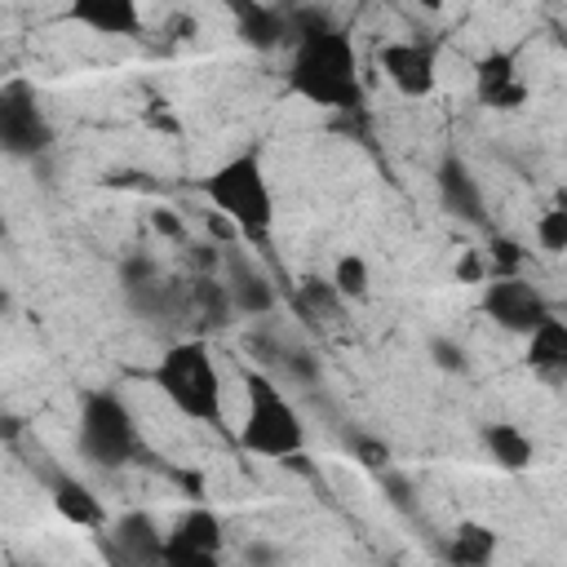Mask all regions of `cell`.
Instances as JSON below:
<instances>
[{
	"label": "cell",
	"mask_w": 567,
	"mask_h": 567,
	"mask_svg": "<svg viewBox=\"0 0 567 567\" xmlns=\"http://www.w3.org/2000/svg\"><path fill=\"white\" fill-rule=\"evenodd\" d=\"M284 89L319 111L354 115L368 106V84L359 71V53L350 31L337 22L328 31H310L288 49L284 66Z\"/></svg>",
	"instance_id": "6da1fadb"
},
{
	"label": "cell",
	"mask_w": 567,
	"mask_h": 567,
	"mask_svg": "<svg viewBox=\"0 0 567 567\" xmlns=\"http://www.w3.org/2000/svg\"><path fill=\"white\" fill-rule=\"evenodd\" d=\"M151 385L164 394V403L195 421V425H221L226 421V381L213 359V346L204 337H177L159 350L151 363Z\"/></svg>",
	"instance_id": "7a4b0ae2"
},
{
	"label": "cell",
	"mask_w": 567,
	"mask_h": 567,
	"mask_svg": "<svg viewBox=\"0 0 567 567\" xmlns=\"http://www.w3.org/2000/svg\"><path fill=\"white\" fill-rule=\"evenodd\" d=\"M204 199L217 208V217L252 248H270V230H275V190L261 164V151H235L230 159H221L204 182H199Z\"/></svg>",
	"instance_id": "3957f363"
},
{
	"label": "cell",
	"mask_w": 567,
	"mask_h": 567,
	"mask_svg": "<svg viewBox=\"0 0 567 567\" xmlns=\"http://www.w3.org/2000/svg\"><path fill=\"white\" fill-rule=\"evenodd\" d=\"M239 447L248 456L279 461V465H292V461L306 456V421H301L297 403L284 394V385L270 372H261V368H248L244 372Z\"/></svg>",
	"instance_id": "277c9868"
},
{
	"label": "cell",
	"mask_w": 567,
	"mask_h": 567,
	"mask_svg": "<svg viewBox=\"0 0 567 567\" xmlns=\"http://www.w3.org/2000/svg\"><path fill=\"white\" fill-rule=\"evenodd\" d=\"M75 447L93 470H124L146 452L137 416L120 390H84L80 421H75Z\"/></svg>",
	"instance_id": "5b68a950"
},
{
	"label": "cell",
	"mask_w": 567,
	"mask_h": 567,
	"mask_svg": "<svg viewBox=\"0 0 567 567\" xmlns=\"http://www.w3.org/2000/svg\"><path fill=\"white\" fill-rule=\"evenodd\" d=\"M120 292H124L128 310L151 323L190 319V279L168 275L151 252H128L120 261Z\"/></svg>",
	"instance_id": "8992f818"
},
{
	"label": "cell",
	"mask_w": 567,
	"mask_h": 567,
	"mask_svg": "<svg viewBox=\"0 0 567 567\" xmlns=\"http://www.w3.org/2000/svg\"><path fill=\"white\" fill-rule=\"evenodd\" d=\"M0 146L9 159H40L53 151V124L27 80L0 89Z\"/></svg>",
	"instance_id": "52a82bcc"
},
{
	"label": "cell",
	"mask_w": 567,
	"mask_h": 567,
	"mask_svg": "<svg viewBox=\"0 0 567 567\" xmlns=\"http://www.w3.org/2000/svg\"><path fill=\"white\" fill-rule=\"evenodd\" d=\"M478 310H483L496 328H505V332H514V337H532V332L554 315L549 297H545L527 275L487 279L483 292H478Z\"/></svg>",
	"instance_id": "ba28073f"
},
{
	"label": "cell",
	"mask_w": 567,
	"mask_h": 567,
	"mask_svg": "<svg viewBox=\"0 0 567 567\" xmlns=\"http://www.w3.org/2000/svg\"><path fill=\"white\" fill-rule=\"evenodd\" d=\"M377 66L390 80L394 93L421 102L439 89V49L434 40H390L377 49Z\"/></svg>",
	"instance_id": "9c48e42d"
},
{
	"label": "cell",
	"mask_w": 567,
	"mask_h": 567,
	"mask_svg": "<svg viewBox=\"0 0 567 567\" xmlns=\"http://www.w3.org/2000/svg\"><path fill=\"white\" fill-rule=\"evenodd\" d=\"M474 97H478V106L501 111V115L523 111L532 102V89L523 80V66H518L514 49L492 44V49L478 53V62H474Z\"/></svg>",
	"instance_id": "30bf717a"
},
{
	"label": "cell",
	"mask_w": 567,
	"mask_h": 567,
	"mask_svg": "<svg viewBox=\"0 0 567 567\" xmlns=\"http://www.w3.org/2000/svg\"><path fill=\"white\" fill-rule=\"evenodd\" d=\"M221 279H226V292H230V301H235V315L266 319V315L279 306V288L270 284V275H266L239 244H226V248H221Z\"/></svg>",
	"instance_id": "8fae6325"
},
{
	"label": "cell",
	"mask_w": 567,
	"mask_h": 567,
	"mask_svg": "<svg viewBox=\"0 0 567 567\" xmlns=\"http://www.w3.org/2000/svg\"><path fill=\"white\" fill-rule=\"evenodd\" d=\"M106 536H111V558H115V567H164L168 532H159L155 514H146V509H124L120 518H111Z\"/></svg>",
	"instance_id": "7c38bea8"
},
{
	"label": "cell",
	"mask_w": 567,
	"mask_h": 567,
	"mask_svg": "<svg viewBox=\"0 0 567 567\" xmlns=\"http://www.w3.org/2000/svg\"><path fill=\"white\" fill-rule=\"evenodd\" d=\"M434 190H439V204L447 217L465 221V226H487V199H483V186L474 177V168L447 151L439 164H434Z\"/></svg>",
	"instance_id": "4fadbf2b"
},
{
	"label": "cell",
	"mask_w": 567,
	"mask_h": 567,
	"mask_svg": "<svg viewBox=\"0 0 567 567\" xmlns=\"http://www.w3.org/2000/svg\"><path fill=\"white\" fill-rule=\"evenodd\" d=\"M235 18V35L239 44L257 49V53H275V49H292L297 31H292V13L284 4H261V0H244L230 4Z\"/></svg>",
	"instance_id": "5bb4252c"
},
{
	"label": "cell",
	"mask_w": 567,
	"mask_h": 567,
	"mask_svg": "<svg viewBox=\"0 0 567 567\" xmlns=\"http://www.w3.org/2000/svg\"><path fill=\"white\" fill-rule=\"evenodd\" d=\"M44 487H49V501H53L58 518H66L71 527H89V532H106V527H111L102 496H97L84 478H75L71 470L53 465V470L44 474Z\"/></svg>",
	"instance_id": "9a60e30c"
},
{
	"label": "cell",
	"mask_w": 567,
	"mask_h": 567,
	"mask_svg": "<svg viewBox=\"0 0 567 567\" xmlns=\"http://www.w3.org/2000/svg\"><path fill=\"white\" fill-rule=\"evenodd\" d=\"M62 18L93 35H120V40H137L146 31L142 9L133 0H71Z\"/></svg>",
	"instance_id": "2e32d148"
},
{
	"label": "cell",
	"mask_w": 567,
	"mask_h": 567,
	"mask_svg": "<svg viewBox=\"0 0 567 567\" xmlns=\"http://www.w3.org/2000/svg\"><path fill=\"white\" fill-rule=\"evenodd\" d=\"M496 554H501V532L487 527L483 518H461L439 545L443 567H492Z\"/></svg>",
	"instance_id": "e0dca14e"
},
{
	"label": "cell",
	"mask_w": 567,
	"mask_h": 567,
	"mask_svg": "<svg viewBox=\"0 0 567 567\" xmlns=\"http://www.w3.org/2000/svg\"><path fill=\"white\" fill-rule=\"evenodd\" d=\"M523 363L540 381H567V319L558 310L532 337H523Z\"/></svg>",
	"instance_id": "ac0fdd59"
},
{
	"label": "cell",
	"mask_w": 567,
	"mask_h": 567,
	"mask_svg": "<svg viewBox=\"0 0 567 567\" xmlns=\"http://www.w3.org/2000/svg\"><path fill=\"white\" fill-rule=\"evenodd\" d=\"M478 443H483L487 461L496 470H505V474H527L536 465V443L514 421H487V425H478Z\"/></svg>",
	"instance_id": "d6986e66"
},
{
	"label": "cell",
	"mask_w": 567,
	"mask_h": 567,
	"mask_svg": "<svg viewBox=\"0 0 567 567\" xmlns=\"http://www.w3.org/2000/svg\"><path fill=\"white\" fill-rule=\"evenodd\" d=\"M292 310L315 328V332H323V328H332V323H341V315H346V301L337 297V288H332V279H319V275H306L301 284H297V292H292Z\"/></svg>",
	"instance_id": "ffe728a7"
},
{
	"label": "cell",
	"mask_w": 567,
	"mask_h": 567,
	"mask_svg": "<svg viewBox=\"0 0 567 567\" xmlns=\"http://www.w3.org/2000/svg\"><path fill=\"white\" fill-rule=\"evenodd\" d=\"M235 315V301L226 292L221 275H190V319L208 323V328H226Z\"/></svg>",
	"instance_id": "44dd1931"
},
{
	"label": "cell",
	"mask_w": 567,
	"mask_h": 567,
	"mask_svg": "<svg viewBox=\"0 0 567 567\" xmlns=\"http://www.w3.org/2000/svg\"><path fill=\"white\" fill-rule=\"evenodd\" d=\"M168 536H177V540H186V545H195V549H213V554H221V545H226V527H221V518H217L208 505H190V509L168 527Z\"/></svg>",
	"instance_id": "7402d4cb"
},
{
	"label": "cell",
	"mask_w": 567,
	"mask_h": 567,
	"mask_svg": "<svg viewBox=\"0 0 567 567\" xmlns=\"http://www.w3.org/2000/svg\"><path fill=\"white\" fill-rule=\"evenodd\" d=\"M328 279H332V288H337V297L346 306H359V301L372 297V266H368L363 252H341L332 261V275Z\"/></svg>",
	"instance_id": "603a6c76"
},
{
	"label": "cell",
	"mask_w": 567,
	"mask_h": 567,
	"mask_svg": "<svg viewBox=\"0 0 567 567\" xmlns=\"http://www.w3.org/2000/svg\"><path fill=\"white\" fill-rule=\"evenodd\" d=\"M483 261H487V279H514V275H523L527 248H523L514 235H492Z\"/></svg>",
	"instance_id": "cb8c5ba5"
},
{
	"label": "cell",
	"mask_w": 567,
	"mask_h": 567,
	"mask_svg": "<svg viewBox=\"0 0 567 567\" xmlns=\"http://www.w3.org/2000/svg\"><path fill=\"white\" fill-rule=\"evenodd\" d=\"M536 244L549 257H563L567 252V190L536 217Z\"/></svg>",
	"instance_id": "d4e9b609"
},
{
	"label": "cell",
	"mask_w": 567,
	"mask_h": 567,
	"mask_svg": "<svg viewBox=\"0 0 567 567\" xmlns=\"http://www.w3.org/2000/svg\"><path fill=\"white\" fill-rule=\"evenodd\" d=\"M346 447H350V456H354L368 474H385V470L394 465L390 443H385V439H377V434H368V430H354V434L346 439Z\"/></svg>",
	"instance_id": "484cf974"
},
{
	"label": "cell",
	"mask_w": 567,
	"mask_h": 567,
	"mask_svg": "<svg viewBox=\"0 0 567 567\" xmlns=\"http://www.w3.org/2000/svg\"><path fill=\"white\" fill-rule=\"evenodd\" d=\"M425 359L439 368V372H447V377H465L470 372V354H465V346L456 341V337H430L425 341Z\"/></svg>",
	"instance_id": "4316f807"
},
{
	"label": "cell",
	"mask_w": 567,
	"mask_h": 567,
	"mask_svg": "<svg viewBox=\"0 0 567 567\" xmlns=\"http://www.w3.org/2000/svg\"><path fill=\"white\" fill-rule=\"evenodd\" d=\"M377 478H381L385 501H390L403 518H416V509H421V505H416V487H412V478H408L399 465H390V470H385V474H377Z\"/></svg>",
	"instance_id": "83f0119b"
},
{
	"label": "cell",
	"mask_w": 567,
	"mask_h": 567,
	"mask_svg": "<svg viewBox=\"0 0 567 567\" xmlns=\"http://www.w3.org/2000/svg\"><path fill=\"white\" fill-rule=\"evenodd\" d=\"M164 567H226V563H221V554H213V549H195V545L168 536V545H164Z\"/></svg>",
	"instance_id": "f1b7e54d"
},
{
	"label": "cell",
	"mask_w": 567,
	"mask_h": 567,
	"mask_svg": "<svg viewBox=\"0 0 567 567\" xmlns=\"http://www.w3.org/2000/svg\"><path fill=\"white\" fill-rule=\"evenodd\" d=\"M279 372H284L288 381H297V385H315V381H319V354H310V350H301V346H288Z\"/></svg>",
	"instance_id": "f546056e"
},
{
	"label": "cell",
	"mask_w": 567,
	"mask_h": 567,
	"mask_svg": "<svg viewBox=\"0 0 567 567\" xmlns=\"http://www.w3.org/2000/svg\"><path fill=\"white\" fill-rule=\"evenodd\" d=\"M244 563H248V567H284V554H279L270 540H248Z\"/></svg>",
	"instance_id": "4dcf8cb0"
},
{
	"label": "cell",
	"mask_w": 567,
	"mask_h": 567,
	"mask_svg": "<svg viewBox=\"0 0 567 567\" xmlns=\"http://www.w3.org/2000/svg\"><path fill=\"white\" fill-rule=\"evenodd\" d=\"M456 279H461V284H487V261L470 248V252L456 261Z\"/></svg>",
	"instance_id": "1f68e13d"
},
{
	"label": "cell",
	"mask_w": 567,
	"mask_h": 567,
	"mask_svg": "<svg viewBox=\"0 0 567 567\" xmlns=\"http://www.w3.org/2000/svg\"><path fill=\"white\" fill-rule=\"evenodd\" d=\"M151 221H155V230H159L164 239H173V244H186V230H182V221H177L168 208H155V213H151Z\"/></svg>",
	"instance_id": "d6a6232c"
},
{
	"label": "cell",
	"mask_w": 567,
	"mask_h": 567,
	"mask_svg": "<svg viewBox=\"0 0 567 567\" xmlns=\"http://www.w3.org/2000/svg\"><path fill=\"white\" fill-rule=\"evenodd\" d=\"M164 31H168L173 40H190V35L199 31V22H195V13H186V9H182V13H173V18L164 22Z\"/></svg>",
	"instance_id": "836d02e7"
},
{
	"label": "cell",
	"mask_w": 567,
	"mask_h": 567,
	"mask_svg": "<svg viewBox=\"0 0 567 567\" xmlns=\"http://www.w3.org/2000/svg\"><path fill=\"white\" fill-rule=\"evenodd\" d=\"M22 425H27L22 416H13V412H4V421H0V439H4V443H18V434H22Z\"/></svg>",
	"instance_id": "e575fe53"
},
{
	"label": "cell",
	"mask_w": 567,
	"mask_h": 567,
	"mask_svg": "<svg viewBox=\"0 0 567 567\" xmlns=\"http://www.w3.org/2000/svg\"><path fill=\"white\" fill-rule=\"evenodd\" d=\"M558 315H563V319H567V301H563V310H558Z\"/></svg>",
	"instance_id": "d590c367"
}]
</instances>
